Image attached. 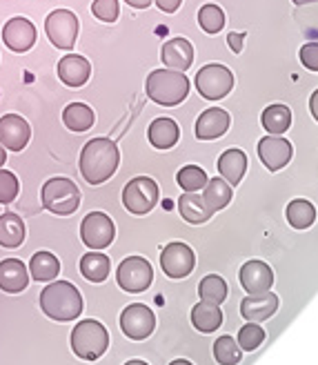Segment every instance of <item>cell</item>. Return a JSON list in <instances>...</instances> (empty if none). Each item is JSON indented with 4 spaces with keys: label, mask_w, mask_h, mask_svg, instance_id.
<instances>
[{
    "label": "cell",
    "mask_w": 318,
    "mask_h": 365,
    "mask_svg": "<svg viewBox=\"0 0 318 365\" xmlns=\"http://www.w3.org/2000/svg\"><path fill=\"white\" fill-rule=\"evenodd\" d=\"M109 269H111L109 259L105 257V254H101L98 250L85 254V257L81 259V274L91 283H103L109 277Z\"/></svg>",
    "instance_id": "f546056e"
},
{
    "label": "cell",
    "mask_w": 318,
    "mask_h": 365,
    "mask_svg": "<svg viewBox=\"0 0 318 365\" xmlns=\"http://www.w3.org/2000/svg\"><path fill=\"white\" fill-rule=\"evenodd\" d=\"M238 279L247 294H263L274 285V272L265 261H247L240 267Z\"/></svg>",
    "instance_id": "9a60e30c"
},
{
    "label": "cell",
    "mask_w": 318,
    "mask_h": 365,
    "mask_svg": "<svg viewBox=\"0 0 318 365\" xmlns=\"http://www.w3.org/2000/svg\"><path fill=\"white\" fill-rule=\"evenodd\" d=\"M309 112H312V116H314V120L318 123V89L312 94V98H309Z\"/></svg>",
    "instance_id": "7bdbcfd3"
},
{
    "label": "cell",
    "mask_w": 318,
    "mask_h": 365,
    "mask_svg": "<svg viewBox=\"0 0 318 365\" xmlns=\"http://www.w3.org/2000/svg\"><path fill=\"white\" fill-rule=\"evenodd\" d=\"M125 365H149V363H145V361H140V359H134V361H127Z\"/></svg>",
    "instance_id": "c3c4849f"
},
{
    "label": "cell",
    "mask_w": 318,
    "mask_h": 365,
    "mask_svg": "<svg viewBox=\"0 0 318 365\" xmlns=\"http://www.w3.org/2000/svg\"><path fill=\"white\" fill-rule=\"evenodd\" d=\"M301 63L309 71H318V43H307L301 47Z\"/></svg>",
    "instance_id": "ab89813d"
},
{
    "label": "cell",
    "mask_w": 318,
    "mask_h": 365,
    "mask_svg": "<svg viewBox=\"0 0 318 365\" xmlns=\"http://www.w3.org/2000/svg\"><path fill=\"white\" fill-rule=\"evenodd\" d=\"M198 294H200V301L220 305L222 301L227 299V283H225V279H222V277H218V274H210V277H205L200 281Z\"/></svg>",
    "instance_id": "d6a6232c"
},
{
    "label": "cell",
    "mask_w": 318,
    "mask_h": 365,
    "mask_svg": "<svg viewBox=\"0 0 318 365\" xmlns=\"http://www.w3.org/2000/svg\"><path fill=\"white\" fill-rule=\"evenodd\" d=\"M192 323L198 332L202 334H210L216 332L218 327L222 325V312H220V305L216 303H207V301H200L198 305H194L192 309Z\"/></svg>",
    "instance_id": "484cf974"
},
{
    "label": "cell",
    "mask_w": 318,
    "mask_h": 365,
    "mask_svg": "<svg viewBox=\"0 0 318 365\" xmlns=\"http://www.w3.org/2000/svg\"><path fill=\"white\" fill-rule=\"evenodd\" d=\"M25 236H27V230H25V223L21 216L14 212H7L0 216V245L14 250L18 245H23Z\"/></svg>",
    "instance_id": "4316f807"
},
{
    "label": "cell",
    "mask_w": 318,
    "mask_h": 365,
    "mask_svg": "<svg viewBox=\"0 0 318 365\" xmlns=\"http://www.w3.org/2000/svg\"><path fill=\"white\" fill-rule=\"evenodd\" d=\"M247 172V156L242 150H227L218 158V174L225 178L232 187H236Z\"/></svg>",
    "instance_id": "603a6c76"
},
{
    "label": "cell",
    "mask_w": 318,
    "mask_h": 365,
    "mask_svg": "<svg viewBox=\"0 0 318 365\" xmlns=\"http://www.w3.org/2000/svg\"><path fill=\"white\" fill-rule=\"evenodd\" d=\"M120 163L118 145L109 138H91L81 152V174L89 185H101L116 174Z\"/></svg>",
    "instance_id": "6da1fadb"
},
{
    "label": "cell",
    "mask_w": 318,
    "mask_h": 365,
    "mask_svg": "<svg viewBox=\"0 0 318 365\" xmlns=\"http://www.w3.org/2000/svg\"><path fill=\"white\" fill-rule=\"evenodd\" d=\"M78 29H81L78 18L69 9H56L47 16V21H45L47 38L51 41L53 47H58V49L69 51L73 45H76Z\"/></svg>",
    "instance_id": "52a82bcc"
},
{
    "label": "cell",
    "mask_w": 318,
    "mask_h": 365,
    "mask_svg": "<svg viewBox=\"0 0 318 365\" xmlns=\"http://www.w3.org/2000/svg\"><path fill=\"white\" fill-rule=\"evenodd\" d=\"M5 163H7V152H5V148H3V145H0V168H3Z\"/></svg>",
    "instance_id": "f6af8a7d"
},
{
    "label": "cell",
    "mask_w": 318,
    "mask_h": 365,
    "mask_svg": "<svg viewBox=\"0 0 318 365\" xmlns=\"http://www.w3.org/2000/svg\"><path fill=\"white\" fill-rule=\"evenodd\" d=\"M109 348V332L101 321L85 319L71 330V350L83 361H96Z\"/></svg>",
    "instance_id": "277c9868"
},
{
    "label": "cell",
    "mask_w": 318,
    "mask_h": 365,
    "mask_svg": "<svg viewBox=\"0 0 318 365\" xmlns=\"http://www.w3.org/2000/svg\"><path fill=\"white\" fill-rule=\"evenodd\" d=\"M91 14L98 18L103 23H114L118 14H120V7H118V0H93L91 3Z\"/></svg>",
    "instance_id": "f35d334b"
},
{
    "label": "cell",
    "mask_w": 318,
    "mask_h": 365,
    "mask_svg": "<svg viewBox=\"0 0 318 365\" xmlns=\"http://www.w3.org/2000/svg\"><path fill=\"white\" fill-rule=\"evenodd\" d=\"M276 309H278V297L272 289L263 292V294H250L240 303L242 319H247L252 323H260V321L272 319L276 314Z\"/></svg>",
    "instance_id": "e0dca14e"
},
{
    "label": "cell",
    "mask_w": 318,
    "mask_h": 365,
    "mask_svg": "<svg viewBox=\"0 0 318 365\" xmlns=\"http://www.w3.org/2000/svg\"><path fill=\"white\" fill-rule=\"evenodd\" d=\"M41 200H43V207L49 210L51 214L69 216L81 205V190L76 187V182L65 176H53L43 185Z\"/></svg>",
    "instance_id": "5b68a950"
},
{
    "label": "cell",
    "mask_w": 318,
    "mask_h": 365,
    "mask_svg": "<svg viewBox=\"0 0 318 365\" xmlns=\"http://www.w3.org/2000/svg\"><path fill=\"white\" fill-rule=\"evenodd\" d=\"M29 285V269L23 261L5 259L0 261V289L7 294H18Z\"/></svg>",
    "instance_id": "ffe728a7"
},
{
    "label": "cell",
    "mask_w": 318,
    "mask_h": 365,
    "mask_svg": "<svg viewBox=\"0 0 318 365\" xmlns=\"http://www.w3.org/2000/svg\"><path fill=\"white\" fill-rule=\"evenodd\" d=\"M18 178L14 172H7V170H0V205H7L11 200L18 196Z\"/></svg>",
    "instance_id": "74e56055"
},
{
    "label": "cell",
    "mask_w": 318,
    "mask_h": 365,
    "mask_svg": "<svg viewBox=\"0 0 318 365\" xmlns=\"http://www.w3.org/2000/svg\"><path fill=\"white\" fill-rule=\"evenodd\" d=\"M202 200L212 214L225 210L232 200V185L225 178H212V180L207 178V182H205V187H202Z\"/></svg>",
    "instance_id": "d4e9b609"
},
{
    "label": "cell",
    "mask_w": 318,
    "mask_h": 365,
    "mask_svg": "<svg viewBox=\"0 0 318 365\" xmlns=\"http://www.w3.org/2000/svg\"><path fill=\"white\" fill-rule=\"evenodd\" d=\"M285 216L294 230H307L316 221V207L305 198H294L285 210Z\"/></svg>",
    "instance_id": "1f68e13d"
},
{
    "label": "cell",
    "mask_w": 318,
    "mask_h": 365,
    "mask_svg": "<svg viewBox=\"0 0 318 365\" xmlns=\"http://www.w3.org/2000/svg\"><path fill=\"white\" fill-rule=\"evenodd\" d=\"M170 365H194V363H190V361H185V359H176V361H172Z\"/></svg>",
    "instance_id": "7dc6e473"
},
{
    "label": "cell",
    "mask_w": 318,
    "mask_h": 365,
    "mask_svg": "<svg viewBox=\"0 0 318 365\" xmlns=\"http://www.w3.org/2000/svg\"><path fill=\"white\" fill-rule=\"evenodd\" d=\"M116 227L105 212H89L81 223V239L89 250H105L114 243Z\"/></svg>",
    "instance_id": "9c48e42d"
},
{
    "label": "cell",
    "mask_w": 318,
    "mask_h": 365,
    "mask_svg": "<svg viewBox=\"0 0 318 365\" xmlns=\"http://www.w3.org/2000/svg\"><path fill=\"white\" fill-rule=\"evenodd\" d=\"M160 267L170 279H185L190 277L196 267L194 250L185 243H170L160 252Z\"/></svg>",
    "instance_id": "7c38bea8"
},
{
    "label": "cell",
    "mask_w": 318,
    "mask_h": 365,
    "mask_svg": "<svg viewBox=\"0 0 318 365\" xmlns=\"http://www.w3.org/2000/svg\"><path fill=\"white\" fill-rule=\"evenodd\" d=\"M154 327H156V317L147 305L134 303V305H127L123 309L120 330L132 341H145L147 336H152Z\"/></svg>",
    "instance_id": "8fae6325"
},
{
    "label": "cell",
    "mask_w": 318,
    "mask_h": 365,
    "mask_svg": "<svg viewBox=\"0 0 318 365\" xmlns=\"http://www.w3.org/2000/svg\"><path fill=\"white\" fill-rule=\"evenodd\" d=\"M176 180L183 187V192H200L205 187V182H207V174L198 165H187L176 174Z\"/></svg>",
    "instance_id": "8d00e7d4"
},
{
    "label": "cell",
    "mask_w": 318,
    "mask_h": 365,
    "mask_svg": "<svg viewBox=\"0 0 318 365\" xmlns=\"http://www.w3.org/2000/svg\"><path fill=\"white\" fill-rule=\"evenodd\" d=\"M196 87H198L202 98L220 101V98H225L232 91L234 74L225 65H218V63L205 65V67H200V71L196 74Z\"/></svg>",
    "instance_id": "ba28073f"
},
{
    "label": "cell",
    "mask_w": 318,
    "mask_h": 365,
    "mask_svg": "<svg viewBox=\"0 0 318 365\" xmlns=\"http://www.w3.org/2000/svg\"><path fill=\"white\" fill-rule=\"evenodd\" d=\"M230 114L220 107H210L196 120V136L200 140H216L230 130Z\"/></svg>",
    "instance_id": "ac0fdd59"
},
{
    "label": "cell",
    "mask_w": 318,
    "mask_h": 365,
    "mask_svg": "<svg viewBox=\"0 0 318 365\" xmlns=\"http://www.w3.org/2000/svg\"><path fill=\"white\" fill-rule=\"evenodd\" d=\"M160 61L165 63V67H170V69L187 71L194 63V47L190 41H185V38H172L163 45Z\"/></svg>",
    "instance_id": "d6986e66"
},
{
    "label": "cell",
    "mask_w": 318,
    "mask_h": 365,
    "mask_svg": "<svg viewBox=\"0 0 318 365\" xmlns=\"http://www.w3.org/2000/svg\"><path fill=\"white\" fill-rule=\"evenodd\" d=\"M147 138L156 150H172L180 138V127L172 118H156L149 125Z\"/></svg>",
    "instance_id": "7402d4cb"
},
{
    "label": "cell",
    "mask_w": 318,
    "mask_h": 365,
    "mask_svg": "<svg viewBox=\"0 0 318 365\" xmlns=\"http://www.w3.org/2000/svg\"><path fill=\"white\" fill-rule=\"evenodd\" d=\"M265 341V330L260 327L258 323H247V325H242L240 330H238V348L242 352H254L258 350L260 345H263Z\"/></svg>",
    "instance_id": "d590c367"
},
{
    "label": "cell",
    "mask_w": 318,
    "mask_h": 365,
    "mask_svg": "<svg viewBox=\"0 0 318 365\" xmlns=\"http://www.w3.org/2000/svg\"><path fill=\"white\" fill-rule=\"evenodd\" d=\"M93 120H96L93 109L85 103H71L63 112V123L71 132H87L89 127H93Z\"/></svg>",
    "instance_id": "4dcf8cb0"
},
{
    "label": "cell",
    "mask_w": 318,
    "mask_h": 365,
    "mask_svg": "<svg viewBox=\"0 0 318 365\" xmlns=\"http://www.w3.org/2000/svg\"><path fill=\"white\" fill-rule=\"evenodd\" d=\"M58 272H61V263L51 252H36L29 261V274H31V279L39 283L53 281L58 277Z\"/></svg>",
    "instance_id": "83f0119b"
},
{
    "label": "cell",
    "mask_w": 318,
    "mask_h": 365,
    "mask_svg": "<svg viewBox=\"0 0 318 365\" xmlns=\"http://www.w3.org/2000/svg\"><path fill=\"white\" fill-rule=\"evenodd\" d=\"M154 3L158 5L160 11H165V14H174V11L183 5V0H154Z\"/></svg>",
    "instance_id": "60d3db41"
},
{
    "label": "cell",
    "mask_w": 318,
    "mask_h": 365,
    "mask_svg": "<svg viewBox=\"0 0 318 365\" xmlns=\"http://www.w3.org/2000/svg\"><path fill=\"white\" fill-rule=\"evenodd\" d=\"M41 307L53 321H73L83 312V297L69 281H56L41 292Z\"/></svg>",
    "instance_id": "7a4b0ae2"
},
{
    "label": "cell",
    "mask_w": 318,
    "mask_h": 365,
    "mask_svg": "<svg viewBox=\"0 0 318 365\" xmlns=\"http://www.w3.org/2000/svg\"><path fill=\"white\" fill-rule=\"evenodd\" d=\"M125 3L134 9H147L149 5H152V0H125Z\"/></svg>",
    "instance_id": "ee69618b"
},
{
    "label": "cell",
    "mask_w": 318,
    "mask_h": 365,
    "mask_svg": "<svg viewBox=\"0 0 318 365\" xmlns=\"http://www.w3.org/2000/svg\"><path fill=\"white\" fill-rule=\"evenodd\" d=\"M160 198V190L156 185L154 178L149 176H136L125 185L123 190V205L127 207V212H132L136 216H145L149 214Z\"/></svg>",
    "instance_id": "8992f818"
},
{
    "label": "cell",
    "mask_w": 318,
    "mask_h": 365,
    "mask_svg": "<svg viewBox=\"0 0 318 365\" xmlns=\"http://www.w3.org/2000/svg\"><path fill=\"white\" fill-rule=\"evenodd\" d=\"M292 154H294V148L292 143L280 138V136H265L258 140V158L263 160V165L270 170V172H278L283 170L287 163L292 160Z\"/></svg>",
    "instance_id": "4fadbf2b"
},
{
    "label": "cell",
    "mask_w": 318,
    "mask_h": 365,
    "mask_svg": "<svg viewBox=\"0 0 318 365\" xmlns=\"http://www.w3.org/2000/svg\"><path fill=\"white\" fill-rule=\"evenodd\" d=\"M260 123H263V127L274 134V136H283L287 130H289V125H292V112H289V107L285 105H270L263 109V114H260Z\"/></svg>",
    "instance_id": "f1b7e54d"
},
{
    "label": "cell",
    "mask_w": 318,
    "mask_h": 365,
    "mask_svg": "<svg viewBox=\"0 0 318 365\" xmlns=\"http://www.w3.org/2000/svg\"><path fill=\"white\" fill-rule=\"evenodd\" d=\"M242 356V350L238 348V343L232 336H220L214 343V359L218 365H238Z\"/></svg>",
    "instance_id": "e575fe53"
},
{
    "label": "cell",
    "mask_w": 318,
    "mask_h": 365,
    "mask_svg": "<svg viewBox=\"0 0 318 365\" xmlns=\"http://www.w3.org/2000/svg\"><path fill=\"white\" fill-rule=\"evenodd\" d=\"M178 212H180V216L185 218V221H187V223H192V225L207 223L210 218H212L210 207L205 205L202 196L196 194V192H185V194L178 198Z\"/></svg>",
    "instance_id": "cb8c5ba5"
},
{
    "label": "cell",
    "mask_w": 318,
    "mask_h": 365,
    "mask_svg": "<svg viewBox=\"0 0 318 365\" xmlns=\"http://www.w3.org/2000/svg\"><path fill=\"white\" fill-rule=\"evenodd\" d=\"M242 38H245V34H236V31L227 36V41H230V47H232V51H236V53H238V51L242 49Z\"/></svg>",
    "instance_id": "b9f144b4"
},
{
    "label": "cell",
    "mask_w": 318,
    "mask_h": 365,
    "mask_svg": "<svg viewBox=\"0 0 318 365\" xmlns=\"http://www.w3.org/2000/svg\"><path fill=\"white\" fill-rule=\"evenodd\" d=\"M294 5H312V3H318V0H292Z\"/></svg>",
    "instance_id": "bcb514c9"
},
{
    "label": "cell",
    "mask_w": 318,
    "mask_h": 365,
    "mask_svg": "<svg viewBox=\"0 0 318 365\" xmlns=\"http://www.w3.org/2000/svg\"><path fill=\"white\" fill-rule=\"evenodd\" d=\"M31 138V127L29 123L18 116V114H7L0 118V145L11 152H23Z\"/></svg>",
    "instance_id": "5bb4252c"
},
{
    "label": "cell",
    "mask_w": 318,
    "mask_h": 365,
    "mask_svg": "<svg viewBox=\"0 0 318 365\" xmlns=\"http://www.w3.org/2000/svg\"><path fill=\"white\" fill-rule=\"evenodd\" d=\"M116 281L125 292H132V294H138V292H145L154 281V269L149 265L147 259L143 257H129L125 259L118 269H116Z\"/></svg>",
    "instance_id": "30bf717a"
},
{
    "label": "cell",
    "mask_w": 318,
    "mask_h": 365,
    "mask_svg": "<svg viewBox=\"0 0 318 365\" xmlns=\"http://www.w3.org/2000/svg\"><path fill=\"white\" fill-rule=\"evenodd\" d=\"M91 76V65L87 58L76 56V53H69V56H63L58 63V78L67 85V87H83Z\"/></svg>",
    "instance_id": "44dd1931"
},
{
    "label": "cell",
    "mask_w": 318,
    "mask_h": 365,
    "mask_svg": "<svg viewBox=\"0 0 318 365\" xmlns=\"http://www.w3.org/2000/svg\"><path fill=\"white\" fill-rule=\"evenodd\" d=\"M198 25L205 34H218L222 27H225V14H222V9L218 5L207 3L198 11Z\"/></svg>",
    "instance_id": "836d02e7"
},
{
    "label": "cell",
    "mask_w": 318,
    "mask_h": 365,
    "mask_svg": "<svg viewBox=\"0 0 318 365\" xmlns=\"http://www.w3.org/2000/svg\"><path fill=\"white\" fill-rule=\"evenodd\" d=\"M3 43L16 51V53H23V51H29L36 43V27L31 21L23 16H16L11 21L5 23L3 27Z\"/></svg>",
    "instance_id": "2e32d148"
},
{
    "label": "cell",
    "mask_w": 318,
    "mask_h": 365,
    "mask_svg": "<svg viewBox=\"0 0 318 365\" xmlns=\"http://www.w3.org/2000/svg\"><path fill=\"white\" fill-rule=\"evenodd\" d=\"M145 91L149 101L163 107H176L190 94V78L185 76V71L154 69L145 81Z\"/></svg>",
    "instance_id": "3957f363"
}]
</instances>
